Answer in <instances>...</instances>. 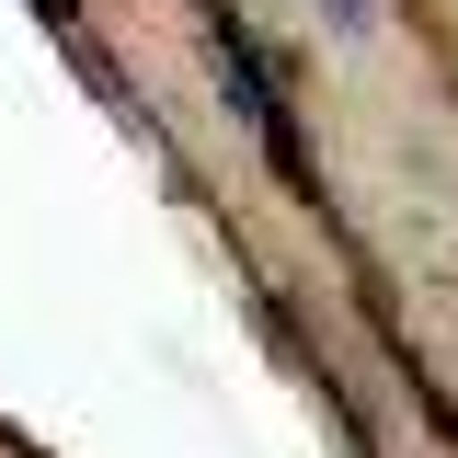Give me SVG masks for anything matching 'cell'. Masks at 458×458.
<instances>
[{
  "label": "cell",
  "instance_id": "1",
  "mask_svg": "<svg viewBox=\"0 0 458 458\" xmlns=\"http://www.w3.org/2000/svg\"><path fill=\"white\" fill-rule=\"evenodd\" d=\"M321 12H333L344 35H367V23H378V0H321Z\"/></svg>",
  "mask_w": 458,
  "mask_h": 458
}]
</instances>
